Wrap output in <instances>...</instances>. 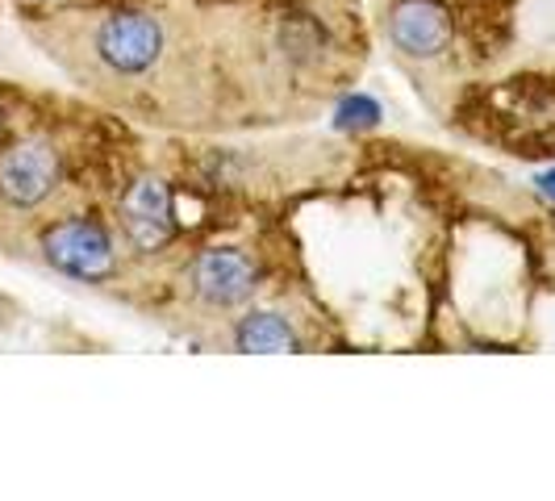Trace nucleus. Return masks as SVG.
<instances>
[{
  "label": "nucleus",
  "instance_id": "f257e3e1",
  "mask_svg": "<svg viewBox=\"0 0 555 501\" xmlns=\"http://www.w3.org/2000/svg\"><path fill=\"white\" fill-rule=\"evenodd\" d=\"M42 251L51 259V268H59L72 280H109L117 272V255H113V239L88 218H67V222L51 226L42 234Z\"/></svg>",
  "mask_w": 555,
  "mask_h": 501
},
{
  "label": "nucleus",
  "instance_id": "f03ea898",
  "mask_svg": "<svg viewBox=\"0 0 555 501\" xmlns=\"http://www.w3.org/2000/svg\"><path fill=\"white\" fill-rule=\"evenodd\" d=\"M59 184V151L51 142H17L0 155V201L13 209H34Z\"/></svg>",
  "mask_w": 555,
  "mask_h": 501
},
{
  "label": "nucleus",
  "instance_id": "7ed1b4c3",
  "mask_svg": "<svg viewBox=\"0 0 555 501\" xmlns=\"http://www.w3.org/2000/svg\"><path fill=\"white\" fill-rule=\"evenodd\" d=\"M96 51L121 76H139L146 72L159 51H164V26L146 13H117L96 34Z\"/></svg>",
  "mask_w": 555,
  "mask_h": 501
},
{
  "label": "nucleus",
  "instance_id": "20e7f679",
  "mask_svg": "<svg viewBox=\"0 0 555 501\" xmlns=\"http://www.w3.org/2000/svg\"><path fill=\"white\" fill-rule=\"evenodd\" d=\"M121 226L130 234V243L139 251H159L171 243L176 234V218H171V193L164 180L142 176L139 184H130L121 196Z\"/></svg>",
  "mask_w": 555,
  "mask_h": 501
},
{
  "label": "nucleus",
  "instance_id": "39448f33",
  "mask_svg": "<svg viewBox=\"0 0 555 501\" xmlns=\"http://www.w3.org/2000/svg\"><path fill=\"white\" fill-rule=\"evenodd\" d=\"M389 38L401 55L439 59L451 47V17L439 0H401L389 17Z\"/></svg>",
  "mask_w": 555,
  "mask_h": 501
},
{
  "label": "nucleus",
  "instance_id": "423d86ee",
  "mask_svg": "<svg viewBox=\"0 0 555 501\" xmlns=\"http://www.w3.org/2000/svg\"><path fill=\"white\" fill-rule=\"evenodd\" d=\"M193 288L201 301L218 309L243 306L255 293V268L238 251H205L193 264Z\"/></svg>",
  "mask_w": 555,
  "mask_h": 501
},
{
  "label": "nucleus",
  "instance_id": "0eeeda50",
  "mask_svg": "<svg viewBox=\"0 0 555 501\" xmlns=\"http://www.w3.org/2000/svg\"><path fill=\"white\" fill-rule=\"evenodd\" d=\"M234 343L238 351H297L301 347L293 326L276 313H247L234 331Z\"/></svg>",
  "mask_w": 555,
  "mask_h": 501
},
{
  "label": "nucleus",
  "instance_id": "6e6552de",
  "mask_svg": "<svg viewBox=\"0 0 555 501\" xmlns=\"http://www.w3.org/2000/svg\"><path fill=\"white\" fill-rule=\"evenodd\" d=\"M380 117H385V110H380L367 92H356V97H343V101H338V110H334V130H372Z\"/></svg>",
  "mask_w": 555,
  "mask_h": 501
},
{
  "label": "nucleus",
  "instance_id": "1a4fd4ad",
  "mask_svg": "<svg viewBox=\"0 0 555 501\" xmlns=\"http://www.w3.org/2000/svg\"><path fill=\"white\" fill-rule=\"evenodd\" d=\"M534 184H539V193L555 201V167H552V171H543V176H534Z\"/></svg>",
  "mask_w": 555,
  "mask_h": 501
}]
</instances>
